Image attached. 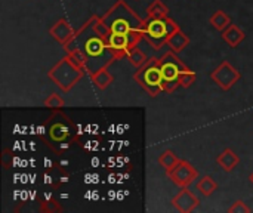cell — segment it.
<instances>
[{"instance_id":"cell-2","label":"cell","mask_w":253,"mask_h":213,"mask_svg":"<svg viewBox=\"0 0 253 213\" xmlns=\"http://www.w3.org/2000/svg\"><path fill=\"white\" fill-rule=\"evenodd\" d=\"M102 21L110 28V33L126 34L130 39L132 47L138 46L142 37V27L145 19L138 16V13L123 0H117L104 15Z\"/></svg>"},{"instance_id":"cell-13","label":"cell","mask_w":253,"mask_h":213,"mask_svg":"<svg viewBox=\"0 0 253 213\" xmlns=\"http://www.w3.org/2000/svg\"><path fill=\"white\" fill-rule=\"evenodd\" d=\"M240 163V157L231 150V148H225L218 157H216V165L227 173L233 172L237 165Z\"/></svg>"},{"instance_id":"cell-7","label":"cell","mask_w":253,"mask_h":213,"mask_svg":"<svg viewBox=\"0 0 253 213\" xmlns=\"http://www.w3.org/2000/svg\"><path fill=\"white\" fill-rule=\"evenodd\" d=\"M178 28L179 25L169 16L162 18V19L147 18L142 27V37L151 47H154L156 50H160L166 44L169 36Z\"/></svg>"},{"instance_id":"cell-20","label":"cell","mask_w":253,"mask_h":213,"mask_svg":"<svg viewBox=\"0 0 253 213\" xmlns=\"http://www.w3.org/2000/svg\"><path fill=\"white\" fill-rule=\"evenodd\" d=\"M179 160H181V159H178V156H176L175 151H172V150H166V151H163V153L159 156V165L165 169L166 173H168L169 170H172V169L178 165Z\"/></svg>"},{"instance_id":"cell-21","label":"cell","mask_w":253,"mask_h":213,"mask_svg":"<svg viewBox=\"0 0 253 213\" xmlns=\"http://www.w3.org/2000/svg\"><path fill=\"white\" fill-rule=\"evenodd\" d=\"M127 59H129V62H130L133 67H136V68L142 67V65L148 61L147 55H145V53H144L138 46H135V47H132V49L129 50V53H127Z\"/></svg>"},{"instance_id":"cell-10","label":"cell","mask_w":253,"mask_h":213,"mask_svg":"<svg viewBox=\"0 0 253 213\" xmlns=\"http://www.w3.org/2000/svg\"><path fill=\"white\" fill-rule=\"evenodd\" d=\"M200 205L199 197L188 190V187L181 188V191L172 199V206L181 213H191L194 212Z\"/></svg>"},{"instance_id":"cell-22","label":"cell","mask_w":253,"mask_h":213,"mask_svg":"<svg viewBox=\"0 0 253 213\" xmlns=\"http://www.w3.org/2000/svg\"><path fill=\"white\" fill-rule=\"evenodd\" d=\"M43 105L46 108H50V110H58V108H62L65 105V101L62 99V96H59L58 93L53 92L43 101Z\"/></svg>"},{"instance_id":"cell-14","label":"cell","mask_w":253,"mask_h":213,"mask_svg":"<svg viewBox=\"0 0 253 213\" xmlns=\"http://www.w3.org/2000/svg\"><path fill=\"white\" fill-rule=\"evenodd\" d=\"M221 37H222V40H224L227 44H230L231 47H237V46L246 39V34H245V31H243L239 25L231 24V25L227 27L224 31H221Z\"/></svg>"},{"instance_id":"cell-19","label":"cell","mask_w":253,"mask_h":213,"mask_svg":"<svg viewBox=\"0 0 253 213\" xmlns=\"http://www.w3.org/2000/svg\"><path fill=\"white\" fill-rule=\"evenodd\" d=\"M196 188H197V191L202 193V196L211 197L215 191H218V184H216V181L211 175H205V176H202L197 181Z\"/></svg>"},{"instance_id":"cell-9","label":"cell","mask_w":253,"mask_h":213,"mask_svg":"<svg viewBox=\"0 0 253 213\" xmlns=\"http://www.w3.org/2000/svg\"><path fill=\"white\" fill-rule=\"evenodd\" d=\"M169 176V179L179 188H185V187H190L197 178H199V172L197 169L187 160H179L178 165L169 170L166 173Z\"/></svg>"},{"instance_id":"cell-5","label":"cell","mask_w":253,"mask_h":213,"mask_svg":"<svg viewBox=\"0 0 253 213\" xmlns=\"http://www.w3.org/2000/svg\"><path fill=\"white\" fill-rule=\"evenodd\" d=\"M84 74L86 70L80 67L68 53L47 71V77L62 92H70L83 79Z\"/></svg>"},{"instance_id":"cell-11","label":"cell","mask_w":253,"mask_h":213,"mask_svg":"<svg viewBox=\"0 0 253 213\" xmlns=\"http://www.w3.org/2000/svg\"><path fill=\"white\" fill-rule=\"evenodd\" d=\"M107 46L117 59H120L123 56H127L129 50L132 49L130 39L126 34H119V33H110L108 34Z\"/></svg>"},{"instance_id":"cell-26","label":"cell","mask_w":253,"mask_h":213,"mask_svg":"<svg viewBox=\"0 0 253 213\" xmlns=\"http://www.w3.org/2000/svg\"><path fill=\"white\" fill-rule=\"evenodd\" d=\"M249 179H251V182H252V184H253V173H252V175H251V178H249Z\"/></svg>"},{"instance_id":"cell-1","label":"cell","mask_w":253,"mask_h":213,"mask_svg":"<svg viewBox=\"0 0 253 213\" xmlns=\"http://www.w3.org/2000/svg\"><path fill=\"white\" fill-rule=\"evenodd\" d=\"M110 34V28L102 21V16L92 15L71 37L68 43L64 44V50L67 53L82 50L86 58V73L90 76L95 71L110 67L117 58L111 53L107 46V37Z\"/></svg>"},{"instance_id":"cell-16","label":"cell","mask_w":253,"mask_h":213,"mask_svg":"<svg viewBox=\"0 0 253 213\" xmlns=\"http://www.w3.org/2000/svg\"><path fill=\"white\" fill-rule=\"evenodd\" d=\"M90 80L93 82V85H95L99 90H105V89L114 82V77H113L111 73L108 71V67H104V68L95 71L93 74H90Z\"/></svg>"},{"instance_id":"cell-4","label":"cell","mask_w":253,"mask_h":213,"mask_svg":"<svg viewBox=\"0 0 253 213\" xmlns=\"http://www.w3.org/2000/svg\"><path fill=\"white\" fill-rule=\"evenodd\" d=\"M46 145L55 150V145L62 148H70V144L74 141V129L70 117L61 110H52L47 122H46Z\"/></svg>"},{"instance_id":"cell-25","label":"cell","mask_w":253,"mask_h":213,"mask_svg":"<svg viewBox=\"0 0 253 213\" xmlns=\"http://www.w3.org/2000/svg\"><path fill=\"white\" fill-rule=\"evenodd\" d=\"M12 165V151L9 148H3V153H1V166L3 169H9Z\"/></svg>"},{"instance_id":"cell-6","label":"cell","mask_w":253,"mask_h":213,"mask_svg":"<svg viewBox=\"0 0 253 213\" xmlns=\"http://www.w3.org/2000/svg\"><path fill=\"white\" fill-rule=\"evenodd\" d=\"M133 80L151 96H159L160 92H163V76H162V67H160V58H150L142 67L136 68V73L133 74Z\"/></svg>"},{"instance_id":"cell-18","label":"cell","mask_w":253,"mask_h":213,"mask_svg":"<svg viewBox=\"0 0 253 213\" xmlns=\"http://www.w3.org/2000/svg\"><path fill=\"white\" fill-rule=\"evenodd\" d=\"M169 16V7L162 0H153L147 6V18L150 19H162Z\"/></svg>"},{"instance_id":"cell-15","label":"cell","mask_w":253,"mask_h":213,"mask_svg":"<svg viewBox=\"0 0 253 213\" xmlns=\"http://www.w3.org/2000/svg\"><path fill=\"white\" fill-rule=\"evenodd\" d=\"M166 44L169 46L170 50H173V52H176V53H181V52L190 44V37H188L181 28H178L176 31H173V33L169 36Z\"/></svg>"},{"instance_id":"cell-12","label":"cell","mask_w":253,"mask_h":213,"mask_svg":"<svg viewBox=\"0 0 253 213\" xmlns=\"http://www.w3.org/2000/svg\"><path fill=\"white\" fill-rule=\"evenodd\" d=\"M76 34V30L73 28V25L68 22L67 18H61L59 21H56L50 28H49V36L58 42L59 44H65L71 40V37Z\"/></svg>"},{"instance_id":"cell-23","label":"cell","mask_w":253,"mask_h":213,"mask_svg":"<svg viewBox=\"0 0 253 213\" xmlns=\"http://www.w3.org/2000/svg\"><path fill=\"white\" fill-rule=\"evenodd\" d=\"M40 211L42 212H47V213H55V212H62V206L55 200H49V202H43L40 203Z\"/></svg>"},{"instance_id":"cell-8","label":"cell","mask_w":253,"mask_h":213,"mask_svg":"<svg viewBox=\"0 0 253 213\" xmlns=\"http://www.w3.org/2000/svg\"><path fill=\"white\" fill-rule=\"evenodd\" d=\"M242 79V73L230 62V61H222L212 73H211V80L218 85L222 90H230L239 80Z\"/></svg>"},{"instance_id":"cell-3","label":"cell","mask_w":253,"mask_h":213,"mask_svg":"<svg viewBox=\"0 0 253 213\" xmlns=\"http://www.w3.org/2000/svg\"><path fill=\"white\" fill-rule=\"evenodd\" d=\"M162 76H163V92L173 93L178 87H191L197 79V74L187 67L176 52L168 50L160 58Z\"/></svg>"},{"instance_id":"cell-24","label":"cell","mask_w":253,"mask_h":213,"mask_svg":"<svg viewBox=\"0 0 253 213\" xmlns=\"http://www.w3.org/2000/svg\"><path fill=\"white\" fill-rule=\"evenodd\" d=\"M252 212V209L243 202V200H236L230 208H228V213H249Z\"/></svg>"},{"instance_id":"cell-17","label":"cell","mask_w":253,"mask_h":213,"mask_svg":"<svg viewBox=\"0 0 253 213\" xmlns=\"http://www.w3.org/2000/svg\"><path fill=\"white\" fill-rule=\"evenodd\" d=\"M209 24H211L215 30L224 31L227 27L231 25V16H230L225 10L218 9V10H215V12L212 13V16L209 18Z\"/></svg>"}]
</instances>
